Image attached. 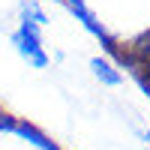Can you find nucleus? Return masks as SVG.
<instances>
[{
	"mask_svg": "<svg viewBox=\"0 0 150 150\" xmlns=\"http://www.w3.org/2000/svg\"><path fill=\"white\" fill-rule=\"evenodd\" d=\"M90 72H93V78L99 84H105V87H120L123 84V72L117 69V63H111L105 57H93L90 60Z\"/></svg>",
	"mask_w": 150,
	"mask_h": 150,
	"instance_id": "nucleus-2",
	"label": "nucleus"
},
{
	"mask_svg": "<svg viewBox=\"0 0 150 150\" xmlns=\"http://www.w3.org/2000/svg\"><path fill=\"white\" fill-rule=\"evenodd\" d=\"M135 78H138V84L144 87V90H147V96H150V63H147L144 69H138V72H135Z\"/></svg>",
	"mask_w": 150,
	"mask_h": 150,
	"instance_id": "nucleus-5",
	"label": "nucleus"
},
{
	"mask_svg": "<svg viewBox=\"0 0 150 150\" xmlns=\"http://www.w3.org/2000/svg\"><path fill=\"white\" fill-rule=\"evenodd\" d=\"M12 45L15 51L27 60L33 69H45L48 66V51H45V42H42V27H36L33 21H18L15 33H12Z\"/></svg>",
	"mask_w": 150,
	"mask_h": 150,
	"instance_id": "nucleus-1",
	"label": "nucleus"
},
{
	"mask_svg": "<svg viewBox=\"0 0 150 150\" xmlns=\"http://www.w3.org/2000/svg\"><path fill=\"white\" fill-rule=\"evenodd\" d=\"M0 129H12V132L18 129V120L12 117V114H6L3 108H0Z\"/></svg>",
	"mask_w": 150,
	"mask_h": 150,
	"instance_id": "nucleus-4",
	"label": "nucleus"
},
{
	"mask_svg": "<svg viewBox=\"0 0 150 150\" xmlns=\"http://www.w3.org/2000/svg\"><path fill=\"white\" fill-rule=\"evenodd\" d=\"M135 132H138V135H141V141L150 147V129H147V132H144V129H135Z\"/></svg>",
	"mask_w": 150,
	"mask_h": 150,
	"instance_id": "nucleus-6",
	"label": "nucleus"
},
{
	"mask_svg": "<svg viewBox=\"0 0 150 150\" xmlns=\"http://www.w3.org/2000/svg\"><path fill=\"white\" fill-rule=\"evenodd\" d=\"M21 18L24 21H33L36 27H48V15H45V9L39 6V0H24L21 3Z\"/></svg>",
	"mask_w": 150,
	"mask_h": 150,
	"instance_id": "nucleus-3",
	"label": "nucleus"
}]
</instances>
